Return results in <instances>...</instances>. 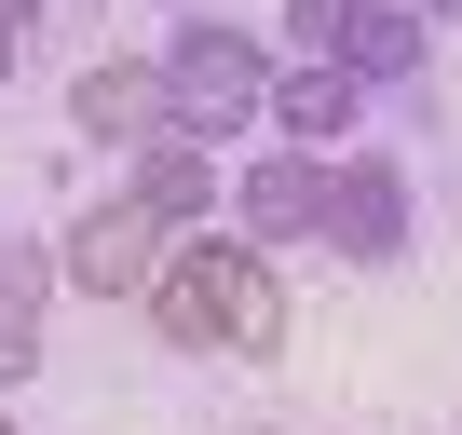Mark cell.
I'll return each mask as SVG.
<instances>
[{"mask_svg":"<svg viewBox=\"0 0 462 435\" xmlns=\"http://www.w3.org/2000/svg\"><path fill=\"white\" fill-rule=\"evenodd\" d=\"M136 313H150L163 354H231V367H273V354L300 340V313H286V259L245 245V232H177Z\"/></svg>","mask_w":462,"mask_h":435,"instance_id":"cell-1","label":"cell"},{"mask_svg":"<svg viewBox=\"0 0 462 435\" xmlns=\"http://www.w3.org/2000/svg\"><path fill=\"white\" fill-rule=\"evenodd\" d=\"M150 69H163V136H190V150L259 136V96H273V42H259V28H231V14H177Z\"/></svg>","mask_w":462,"mask_h":435,"instance_id":"cell-2","label":"cell"},{"mask_svg":"<svg viewBox=\"0 0 462 435\" xmlns=\"http://www.w3.org/2000/svg\"><path fill=\"white\" fill-rule=\"evenodd\" d=\"M408 232H421L408 163H394V150H340V163H327V218H313V245H327L340 273H394Z\"/></svg>","mask_w":462,"mask_h":435,"instance_id":"cell-3","label":"cell"},{"mask_svg":"<svg viewBox=\"0 0 462 435\" xmlns=\"http://www.w3.org/2000/svg\"><path fill=\"white\" fill-rule=\"evenodd\" d=\"M163 245H177V232H163V218H150L136 190H96V204L69 218V232H55L42 259H55V286H69V300H150Z\"/></svg>","mask_w":462,"mask_h":435,"instance_id":"cell-4","label":"cell"},{"mask_svg":"<svg viewBox=\"0 0 462 435\" xmlns=\"http://www.w3.org/2000/svg\"><path fill=\"white\" fill-rule=\"evenodd\" d=\"M435 14H448V0H367L327 69H340L367 109H421V82H435Z\"/></svg>","mask_w":462,"mask_h":435,"instance_id":"cell-5","label":"cell"},{"mask_svg":"<svg viewBox=\"0 0 462 435\" xmlns=\"http://www.w3.org/2000/svg\"><path fill=\"white\" fill-rule=\"evenodd\" d=\"M217 218H231L245 245L286 259V245H313V218H327V163H313V150H259V163H231V204H217Z\"/></svg>","mask_w":462,"mask_h":435,"instance_id":"cell-6","label":"cell"},{"mask_svg":"<svg viewBox=\"0 0 462 435\" xmlns=\"http://www.w3.org/2000/svg\"><path fill=\"white\" fill-rule=\"evenodd\" d=\"M354 123H367V96H354L327 55L273 69V96H259V136H273V150H313V163H340V150H354Z\"/></svg>","mask_w":462,"mask_h":435,"instance_id":"cell-7","label":"cell"},{"mask_svg":"<svg viewBox=\"0 0 462 435\" xmlns=\"http://www.w3.org/2000/svg\"><path fill=\"white\" fill-rule=\"evenodd\" d=\"M69 136H82V150H150V136H163V69H150V55H96V69L69 82Z\"/></svg>","mask_w":462,"mask_h":435,"instance_id":"cell-8","label":"cell"},{"mask_svg":"<svg viewBox=\"0 0 462 435\" xmlns=\"http://www.w3.org/2000/svg\"><path fill=\"white\" fill-rule=\"evenodd\" d=\"M123 190L163 218V232H217V204H231V163H217V150H190V136H150Z\"/></svg>","mask_w":462,"mask_h":435,"instance_id":"cell-9","label":"cell"},{"mask_svg":"<svg viewBox=\"0 0 462 435\" xmlns=\"http://www.w3.org/2000/svg\"><path fill=\"white\" fill-rule=\"evenodd\" d=\"M42 313H55V259L28 232H0V394L42 367Z\"/></svg>","mask_w":462,"mask_h":435,"instance_id":"cell-10","label":"cell"},{"mask_svg":"<svg viewBox=\"0 0 462 435\" xmlns=\"http://www.w3.org/2000/svg\"><path fill=\"white\" fill-rule=\"evenodd\" d=\"M354 14H367V0H286V42H300V55H340Z\"/></svg>","mask_w":462,"mask_h":435,"instance_id":"cell-11","label":"cell"},{"mask_svg":"<svg viewBox=\"0 0 462 435\" xmlns=\"http://www.w3.org/2000/svg\"><path fill=\"white\" fill-rule=\"evenodd\" d=\"M0 28H14V42H28V28H42V0H0Z\"/></svg>","mask_w":462,"mask_h":435,"instance_id":"cell-12","label":"cell"},{"mask_svg":"<svg viewBox=\"0 0 462 435\" xmlns=\"http://www.w3.org/2000/svg\"><path fill=\"white\" fill-rule=\"evenodd\" d=\"M14 55H28V42H14V28H0V82H14Z\"/></svg>","mask_w":462,"mask_h":435,"instance_id":"cell-13","label":"cell"},{"mask_svg":"<svg viewBox=\"0 0 462 435\" xmlns=\"http://www.w3.org/2000/svg\"><path fill=\"white\" fill-rule=\"evenodd\" d=\"M0 435H14V394H0Z\"/></svg>","mask_w":462,"mask_h":435,"instance_id":"cell-14","label":"cell"},{"mask_svg":"<svg viewBox=\"0 0 462 435\" xmlns=\"http://www.w3.org/2000/svg\"><path fill=\"white\" fill-rule=\"evenodd\" d=\"M245 435H273V421H245Z\"/></svg>","mask_w":462,"mask_h":435,"instance_id":"cell-15","label":"cell"}]
</instances>
